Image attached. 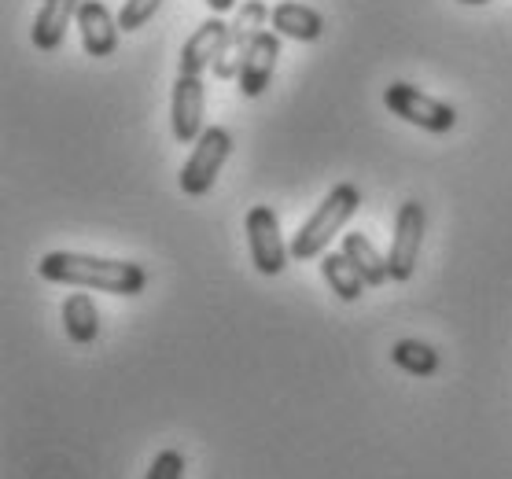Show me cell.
Returning <instances> with one entry per match:
<instances>
[{
    "instance_id": "obj_1",
    "label": "cell",
    "mask_w": 512,
    "mask_h": 479,
    "mask_svg": "<svg viewBox=\"0 0 512 479\" xmlns=\"http://www.w3.org/2000/svg\"><path fill=\"white\" fill-rule=\"evenodd\" d=\"M41 277L48 284H67L85 292L107 295H140L148 284V273L137 262H118V258H96L82 251H52L41 258Z\"/></svg>"
},
{
    "instance_id": "obj_2",
    "label": "cell",
    "mask_w": 512,
    "mask_h": 479,
    "mask_svg": "<svg viewBox=\"0 0 512 479\" xmlns=\"http://www.w3.org/2000/svg\"><path fill=\"white\" fill-rule=\"evenodd\" d=\"M361 207V192L358 185H336L328 192L321 203H317V211L299 225V233L291 236V258L295 262H310V258H321L332 247L339 233H343V225L358 214Z\"/></svg>"
},
{
    "instance_id": "obj_3",
    "label": "cell",
    "mask_w": 512,
    "mask_h": 479,
    "mask_svg": "<svg viewBox=\"0 0 512 479\" xmlns=\"http://www.w3.org/2000/svg\"><path fill=\"white\" fill-rule=\"evenodd\" d=\"M233 152V133L222 126H207L203 129V137L192 144V155L185 159L181 166V177H177V185L185 196H207L218 174H222L225 159Z\"/></svg>"
},
{
    "instance_id": "obj_4",
    "label": "cell",
    "mask_w": 512,
    "mask_h": 479,
    "mask_svg": "<svg viewBox=\"0 0 512 479\" xmlns=\"http://www.w3.org/2000/svg\"><path fill=\"white\" fill-rule=\"evenodd\" d=\"M384 104H387V111H395L402 122L428 129V133H450V129L457 126L454 107L443 104V100H435V96H428V93H420L417 85H409V82L387 85Z\"/></svg>"
},
{
    "instance_id": "obj_5",
    "label": "cell",
    "mask_w": 512,
    "mask_h": 479,
    "mask_svg": "<svg viewBox=\"0 0 512 479\" xmlns=\"http://www.w3.org/2000/svg\"><path fill=\"white\" fill-rule=\"evenodd\" d=\"M266 19H269V8L262 0H247V4L236 8L233 23H229V41H225L222 56L214 63V78L218 82H236L240 78L247 48L255 45V37L266 30Z\"/></svg>"
},
{
    "instance_id": "obj_6",
    "label": "cell",
    "mask_w": 512,
    "mask_h": 479,
    "mask_svg": "<svg viewBox=\"0 0 512 479\" xmlns=\"http://www.w3.org/2000/svg\"><path fill=\"white\" fill-rule=\"evenodd\" d=\"M424 207L417 199H406L395 214V236H391V251H387V269H391V281H409L413 269H417L420 247H424Z\"/></svg>"
},
{
    "instance_id": "obj_7",
    "label": "cell",
    "mask_w": 512,
    "mask_h": 479,
    "mask_svg": "<svg viewBox=\"0 0 512 479\" xmlns=\"http://www.w3.org/2000/svg\"><path fill=\"white\" fill-rule=\"evenodd\" d=\"M247 244H251V262L262 277H277L284 273L291 258V247L280 236V222L273 207H251L247 211Z\"/></svg>"
},
{
    "instance_id": "obj_8",
    "label": "cell",
    "mask_w": 512,
    "mask_h": 479,
    "mask_svg": "<svg viewBox=\"0 0 512 479\" xmlns=\"http://www.w3.org/2000/svg\"><path fill=\"white\" fill-rule=\"evenodd\" d=\"M203 107H207V93L199 74H177L174 96H170V129L174 141L196 144L203 137Z\"/></svg>"
},
{
    "instance_id": "obj_9",
    "label": "cell",
    "mask_w": 512,
    "mask_h": 479,
    "mask_svg": "<svg viewBox=\"0 0 512 479\" xmlns=\"http://www.w3.org/2000/svg\"><path fill=\"white\" fill-rule=\"evenodd\" d=\"M277 59H280V34L262 30V34L255 37V45L247 48L240 78H236V82H240V93H244L247 100H255V96H262L269 89L273 71H277Z\"/></svg>"
},
{
    "instance_id": "obj_10",
    "label": "cell",
    "mask_w": 512,
    "mask_h": 479,
    "mask_svg": "<svg viewBox=\"0 0 512 479\" xmlns=\"http://www.w3.org/2000/svg\"><path fill=\"white\" fill-rule=\"evenodd\" d=\"M225 41H229V23H222V15H210L207 23L196 26V34L188 37L181 48V74H203L207 67L218 63Z\"/></svg>"
},
{
    "instance_id": "obj_11",
    "label": "cell",
    "mask_w": 512,
    "mask_h": 479,
    "mask_svg": "<svg viewBox=\"0 0 512 479\" xmlns=\"http://www.w3.org/2000/svg\"><path fill=\"white\" fill-rule=\"evenodd\" d=\"M118 19L107 12L104 0H82L78 8V34H82V48L93 59H107L118 48Z\"/></svg>"
},
{
    "instance_id": "obj_12",
    "label": "cell",
    "mask_w": 512,
    "mask_h": 479,
    "mask_svg": "<svg viewBox=\"0 0 512 479\" xmlns=\"http://www.w3.org/2000/svg\"><path fill=\"white\" fill-rule=\"evenodd\" d=\"M78 8H82V0H41V12L30 30L34 45L41 52H56L70 30V19H78Z\"/></svg>"
},
{
    "instance_id": "obj_13",
    "label": "cell",
    "mask_w": 512,
    "mask_h": 479,
    "mask_svg": "<svg viewBox=\"0 0 512 479\" xmlns=\"http://www.w3.org/2000/svg\"><path fill=\"white\" fill-rule=\"evenodd\" d=\"M269 23H273V30H277L280 37H291V41H317L321 30H325V19H321L314 8L299 4V0L277 4V8L269 12Z\"/></svg>"
},
{
    "instance_id": "obj_14",
    "label": "cell",
    "mask_w": 512,
    "mask_h": 479,
    "mask_svg": "<svg viewBox=\"0 0 512 479\" xmlns=\"http://www.w3.org/2000/svg\"><path fill=\"white\" fill-rule=\"evenodd\" d=\"M343 255L358 266V273L365 277L369 288H380V284L391 281V269H387V255L376 251V244L369 240L365 233H347L343 236V247H339Z\"/></svg>"
},
{
    "instance_id": "obj_15",
    "label": "cell",
    "mask_w": 512,
    "mask_h": 479,
    "mask_svg": "<svg viewBox=\"0 0 512 479\" xmlns=\"http://www.w3.org/2000/svg\"><path fill=\"white\" fill-rule=\"evenodd\" d=\"M321 277H325V284L339 295V299H343V303L361 299L365 288H369L365 277L358 273V266H354L343 251H325V255H321Z\"/></svg>"
},
{
    "instance_id": "obj_16",
    "label": "cell",
    "mask_w": 512,
    "mask_h": 479,
    "mask_svg": "<svg viewBox=\"0 0 512 479\" xmlns=\"http://www.w3.org/2000/svg\"><path fill=\"white\" fill-rule=\"evenodd\" d=\"M63 332L70 336V343H82V347L100 336V314H96L93 295H85V288L63 299Z\"/></svg>"
},
{
    "instance_id": "obj_17",
    "label": "cell",
    "mask_w": 512,
    "mask_h": 479,
    "mask_svg": "<svg viewBox=\"0 0 512 479\" xmlns=\"http://www.w3.org/2000/svg\"><path fill=\"white\" fill-rule=\"evenodd\" d=\"M398 369H406L409 376H431L439 369V354L431 351L428 343H420V339H402L395 343V351H391Z\"/></svg>"
},
{
    "instance_id": "obj_18",
    "label": "cell",
    "mask_w": 512,
    "mask_h": 479,
    "mask_svg": "<svg viewBox=\"0 0 512 479\" xmlns=\"http://www.w3.org/2000/svg\"><path fill=\"white\" fill-rule=\"evenodd\" d=\"M159 8H163V0H126L122 12H118V26L122 30H140V26H148L159 15Z\"/></svg>"
},
{
    "instance_id": "obj_19",
    "label": "cell",
    "mask_w": 512,
    "mask_h": 479,
    "mask_svg": "<svg viewBox=\"0 0 512 479\" xmlns=\"http://www.w3.org/2000/svg\"><path fill=\"white\" fill-rule=\"evenodd\" d=\"M185 476V454L181 450H159L144 479H181Z\"/></svg>"
},
{
    "instance_id": "obj_20",
    "label": "cell",
    "mask_w": 512,
    "mask_h": 479,
    "mask_svg": "<svg viewBox=\"0 0 512 479\" xmlns=\"http://www.w3.org/2000/svg\"><path fill=\"white\" fill-rule=\"evenodd\" d=\"M203 4L210 8V15H225V12H233L240 0H203Z\"/></svg>"
},
{
    "instance_id": "obj_21",
    "label": "cell",
    "mask_w": 512,
    "mask_h": 479,
    "mask_svg": "<svg viewBox=\"0 0 512 479\" xmlns=\"http://www.w3.org/2000/svg\"><path fill=\"white\" fill-rule=\"evenodd\" d=\"M461 4H472V8H479V4H490V0H461Z\"/></svg>"
}]
</instances>
